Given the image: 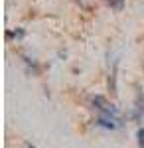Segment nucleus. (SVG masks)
Listing matches in <instances>:
<instances>
[{
	"label": "nucleus",
	"mask_w": 144,
	"mask_h": 148,
	"mask_svg": "<svg viewBox=\"0 0 144 148\" xmlns=\"http://www.w3.org/2000/svg\"><path fill=\"white\" fill-rule=\"evenodd\" d=\"M93 107L99 113V119H97V125L99 126H105V128L115 130V128H119L122 125L119 109L112 103H109L105 97H93Z\"/></svg>",
	"instance_id": "obj_1"
},
{
	"label": "nucleus",
	"mask_w": 144,
	"mask_h": 148,
	"mask_svg": "<svg viewBox=\"0 0 144 148\" xmlns=\"http://www.w3.org/2000/svg\"><path fill=\"white\" fill-rule=\"evenodd\" d=\"M134 119H144V93L138 91L136 93V103H134V113H132Z\"/></svg>",
	"instance_id": "obj_2"
},
{
	"label": "nucleus",
	"mask_w": 144,
	"mask_h": 148,
	"mask_svg": "<svg viewBox=\"0 0 144 148\" xmlns=\"http://www.w3.org/2000/svg\"><path fill=\"white\" fill-rule=\"evenodd\" d=\"M107 2H109V6L112 10H117V12H121L124 8V0H107Z\"/></svg>",
	"instance_id": "obj_3"
},
{
	"label": "nucleus",
	"mask_w": 144,
	"mask_h": 148,
	"mask_svg": "<svg viewBox=\"0 0 144 148\" xmlns=\"http://www.w3.org/2000/svg\"><path fill=\"white\" fill-rule=\"evenodd\" d=\"M136 138H138V146L144 148V128H138V132H136Z\"/></svg>",
	"instance_id": "obj_4"
}]
</instances>
